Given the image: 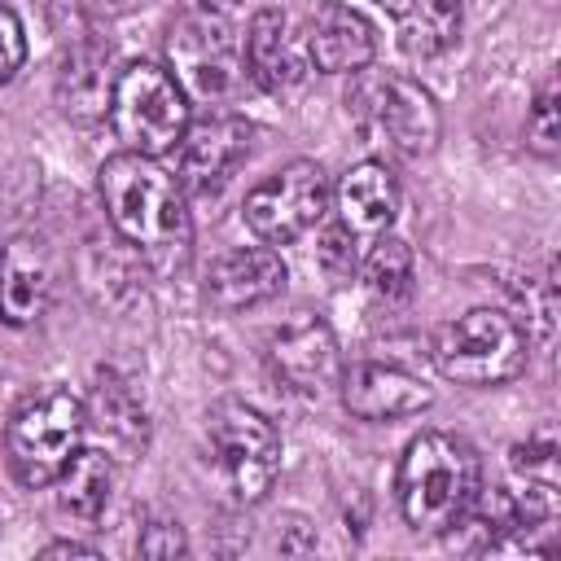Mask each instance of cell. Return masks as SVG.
I'll return each mask as SVG.
<instances>
[{
  "instance_id": "obj_1",
  "label": "cell",
  "mask_w": 561,
  "mask_h": 561,
  "mask_svg": "<svg viewBox=\"0 0 561 561\" xmlns=\"http://www.w3.org/2000/svg\"><path fill=\"white\" fill-rule=\"evenodd\" d=\"M101 202L114 232L140 250L149 263H175L188 250L193 224L184 206V184L149 153H114L96 171Z\"/></svg>"
},
{
  "instance_id": "obj_2",
  "label": "cell",
  "mask_w": 561,
  "mask_h": 561,
  "mask_svg": "<svg viewBox=\"0 0 561 561\" xmlns=\"http://www.w3.org/2000/svg\"><path fill=\"white\" fill-rule=\"evenodd\" d=\"M478 486H482L478 451L447 430H421L399 456L394 491H399L403 522L412 530H425V535L451 530L456 517L478 495Z\"/></svg>"
},
{
  "instance_id": "obj_3",
  "label": "cell",
  "mask_w": 561,
  "mask_h": 561,
  "mask_svg": "<svg viewBox=\"0 0 561 561\" xmlns=\"http://www.w3.org/2000/svg\"><path fill=\"white\" fill-rule=\"evenodd\" d=\"M346 114L368 145L394 158H425L443 131L434 96L394 70H355L346 88Z\"/></svg>"
},
{
  "instance_id": "obj_4",
  "label": "cell",
  "mask_w": 561,
  "mask_h": 561,
  "mask_svg": "<svg viewBox=\"0 0 561 561\" xmlns=\"http://www.w3.org/2000/svg\"><path fill=\"white\" fill-rule=\"evenodd\" d=\"M434 368L456 386H504L526 368L530 337L500 307H473L434 333Z\"/></svg>"
},
{
  "instance_id": "obj_5",
  "label": "cell",
  "mask_w": 561,
  "mask_h": 561,
  "mask_svg": "<svg viewBox=\"0 0 561 561\" xmlns=\"http://www.w3.org/2000/svg\"><path fill=\"white\" fill-rule=\"evenodd\" d=\"M83 399H75L61 386L35 390L18 403L4 430L9 465L22 486H53L57 473L70 465V456L83 447Z\"/></svg>"
},
{
  "instance_id": "obj_6",
  "label": "cell",
  "mask_w": 561,
  "mask_h": 561,
  "mask_svg": "<svg viewBox=\"0 0 561 561\" xmlns=\"http://www.w3.org/2000/svg\"><path fill=\"white\" fill-rule=\"evenodd\" d=\"M110 127L131 153L162 158L188 127V96L175 75L158 61H131L114 75L110 92Z\"/></svg>"
},
{
  "instance_id": "obj_7",
  "label": "cell",
  "mask_w": 561,
  "mask_h": 561,
  "mask_svg": "<svg viewBox=\"0 0 561 561\" xmlns=\"http://www.w3.org/2000/svg\"><path fill=\"white\" fill-rule=\"evenodd\" d=\"M206 438L219 456L228 491L241 504H254L272 491L276 469H280V434L259 408H250L241 399L215 403L206 416Z\"/></svg>"
},
{
  "instance_id": "obj_8",
  "label": "cell",
  "mask_w": 561,
  "mask_h": 561,
  "mask_svg": "<svg viewBox=\"0 0 561 561\" xmlns=\"http://www.w3.org/2000/svg\"><path fill=\"white\" fill-rule=\"evenodd\" d=\"M329 210V175L320 171V162H289L276 175H267L263 184H254L245 193V228L263 241V245H289L298 237H307Z\"/></svg>"
},
{
  "instance_id": "obj_9",
  "label": "cell",
  "mask_w": 561,
  "mask_h": 561,
  "mask_svg": "<svg viewBox=\"0 0 561 561\" xmlns=\"http://www.w3.org/2000/svg\"><path fill=\"white\" fill-rule=\"evenodd\" d=\"M167 57H171V75L175 83L184 88V96H202V101H215L224 96L232 83H237V66H241V53H237V39H232V26L219 18V13H188L171 26V39H167Z\"/></svg>"
},
{
  "instance_id": "obj_10",
  "label": "cell",
  "mask_w": 561,
  "mask_h": 561,
  "mask_svg": "<svg viewBox=\"0 0 561 561\" xmlns=\"http://www.w3.org/2000/svg\"><path fill=\"white\" fill-rule=\"evenodd\" d=\"M267 364L298 394H324L329 386H337L342 359H337V337H333L329 320H320L311 311H294L280 329H272Z\"/></svg>"
},
{
  "instance_id": "obj_11",
  "label": "cell",
  "mask_w": 561,
  "mask_h": 561,
  "mask_svg": "<svg viewBox=\"0 0 561 561\" xmlns=\"http://www.w3.org/2000/svg\"><path fill=\"white\" fill-rule=\"evenodd\" d=\"M250 136H254L250 123L237 114H206V118L188 123L171 149L175 153V180L184 188H197V193L224 184L237 171V162L250 153Z\"/></svg>"
},
{
  "instance_id": "obj_12",
  "label": "cell",
  "mask_w": 561,
  "mask_h": 561,
  "mask_svg": "<svg viewBox=\"0 0 561 561\" xmlns=\"http://www.w3.org/2000/svg\"><path fill=\"white\" fill-rule=\"evenodd\" d=\"M337 390H342V408L359 421H399V416H416L434 403V390L416 373H408L399 364H377V359L342 368Z\"/></svg>"
},
{
  "instance_id": "obj_13",
  "label": "cell",
  "mask_w": 561,
  "mask_h": 561,
  "mask_svg": "<svg viewBox=\"0 0 561 561\" xmlns=\"http://www.w3.org/2000/svg\"><path fill=\"white\" fill-rule=\"evenodd\" d=\"M333 210H337L333 228H342L359 250L373 245L377 237L390 232V224L399 215V180H394V171L386 162H377V158L355 162L342 175L337 193H333Z\"/></svg>"
},
{
  "instance_id": "obj_14",
  "label": "cell",
  "mask_w": 561,
  "mask_h": 561,
  "mask_svg": "<svg viewBox=\"0 0 561 561\" xmlns=\"http://www.w3.org/2000/svg\"><path fill=\"white\" fill-rule=\"evenodd\" d=\"M285 289V259L272 245H241L210 263L206 302L215 311H245Z\"/></svg>"
},
{
  "instance_id": "obj_15",
  "label": "cell",
  "mask_w": 561,
  "mask_h": 561,
  "mask_svg": "<svg viewBox=\"0 0 561 561\" xmlns=\"http://www.w3.org/2000/svg\"><path fill=\"white\" fill-rule=\"evenodd\" d=\"M53 250L44 237H13L0 250V320L35 324L53 298Z\"/></svg>"
},
{
  "instance_id": "obj_16",
  "label": "cell",
  "mask_w": 561,
  "mask_h": 561,
  "mask_svg": "<svg viewBox=\"0 0 561 561\" xmlns=\"http://www.w3.org/2000/svg\"><path fill=\"white\" fill-rule=\"evenodd\" d=\"M307 53H311L316 70H324V75H355V70L373 66L377 31L359 9L324 0V4H316L311 22H307Z\"/></svg>"
},
{
  "instance_id": "obj_17",
  "label": "cell",
  "mask_w": 561,
  "mask_h": 561,
  "mask_svg": "<svg viewBox=\"0 0 561 561\" xmlns=\"http://www.w3.org/2000/svg\"><path fill=\"white\" fill-rule=\"evenodd\" d=\"M83 421L101 434L105 451L118 456V460H131L140 456L145 438H149V421H145V403L140 394L131 390V381L114 368H101L96 381H92V394L83 403Z\"/></svg>"
},
{
  "instance_id": "obj_18",
  "label": "cell",
  "mask_w": 561,
  "mask_h": 561,
  "mask_svg": "<svg viewBox=\"0 0 561 561\" xmlns=\"http://www.w3.org/2000/svg\"><path fill=\"white\" fill-rule=\"evenodd\" d=\"M245 75L263 88V92H285L289 83H298L302 66L289 39V18L280 9H259L245 26V48H241Z\"/></svg>"
},
{
  "instance_id": "obj_19",
  "label": "cell",
  "mask_w": 561,
  "mask_h": 561,
  "mask_svg": "<svg viewBox=\"0 0 561 561\" xmlns=\"http://www.w3.org/2000/svg\"><path fill=\"white\" fill-rule=\"evenodd\" d=\"M110 92H114V75H110V44L83 39L70 48L61 75H57V101L70 118L79 123H96L110 114Z\"/></svg>"
},
{
  "instance_id": "obj_20",
  "label": "cell",
  "mask_w": 561,
  "mask_h": 561,
  "mask_svg": "<svg viewBox=\"0 0 561 561\" xmlns=\"http://www.w3.org/2000/svg\"><path fill=\"white\" fill-rule=\"evenodd\" d=\"M114 491V456L105 447H79L70 465L57 473V504L70 517L96 522Z\"/></svg>"
},
{
  "instance_id": "obj_21",
  "label": "cell",
  "mask_w": 561,
  "mask_h": 561,
  "mask_svg": "<svg viewBox=\"0 0 561 561\" xmlns=\"http://www.w3.org/2000/svg\"><path fill=\"white\" fill-rule=\"evenodd\" d=\"M460 26H465L460 0H412L399 13V48L416 61L443 57L447 48H456Z\"/></svg>"
},
{
  "instance_id": "obj_22",
  "label": "cell",
  "mask_w": 561,
  "mask_h": 561,
  "mask_svg": "<svg viewBox=\"0 0 561 561\" xmlns=\"http://www.w3.org/2000/svg\"><path fill=\"white\" fill-rule=\"evenodd\" d=\"M359 267H364V280H368V289H373L377 298L394 302V298H408V294H412L416 259H412L408 241H399V237H390V232L377 237V241L368 245V254L359 259Z\"/></svg>"
},
{
  "instance_id": "obj_23",
  "label": "cell",
  "mask_w": 561,
  "mask_h": 561,
  "mask_svg": "<svg viewBox=\"0 0 561 561\" xmlns=\"http://www.w3.org/2000/svg\"><path fill=\"white\" fill-rule=\"evenodd\" d=\"M526 145L543 158H557L561 149V123H557V79L548 75L530 101V114H526Z\"/></svg>"
},
{
  "instance_id": "obj_24",
  "label": "cell",
  "mask_w": 561,
  "mask_h": 561,
  "mask_svg": "<svg viewBox=\"0 0 561 561\" xmlns=\"http://www.w3.org/2000/svg\"><path fill=\"white\" fill-rule=\"evenodd\" d=\"M513 469L530 491H557V443L552 434L526 438L522 447H513Z\"/></svg>"
},
{
  "instance_id": "obj_25",
  "label": "cell",
  "mask_w": 561,
  "mask_h": 561,
  "mask_svg": "<svg viewBox=\"0 0 561 561\" xmlns=\"http://www.w3.org/2000/svg\"><path fill=\"white\" fill-rule=\"evenodd\" d=\"M26 61V35L9 4H0V83H9Z\"/></svg>"
},
{
  "instance_id": "obj_26",
  "label": "cell",
  "mask_w": 561,
  "mask_h": 561,
  "mask_svg": "<svg viewBox=\"0 0 561 561\" xmlns=\"http://www.w3.org/2000/svg\"><path fill=\"white\" fill-rule=\"evenodd\" d=\"M136 552L140 557H184L188 543H184V530L180 522H149L136 539Z\"/></svg>"
},
{
  "instance_id": "obj_27",
  "label": "cell",
  "mask_w": 561,
  "mask_h": 561,
  "mask_svg": "<svg viewBox=\"0 0 561 561\" xmlns=\"http://www.w3.org/2000/svg\"><path fill=\"white\" fill-rule=\"evenodd\" d=\"M44 557H96V548L92 543H75V539H57V543L44 548Z\"/></svg>"
},
{
  "instance_id": "obj_28",
  "label": "cell",
  "mask_w": 561,
  "mask_h": 561,
  "mask_svg": "<svg viewBox=\"0 0 561 561\" xmlns=\"http://www.w3.org/2000/svg\"><path fill=\"white\" fill-rule=\"evenodd\" d=\"M61 4H75V9H88V13H105V9H118L123 0H61Z\"/></svg>"
},
{
  "instance_id": "obj_29",
  "label": "cell",
  "mask_w": 561,
  "mask_h": 561,
  "mask_svg": "<svg viewBox=\"0 0 561 561\" xmlns=\"http://www.w3.org/2000/svg\"><path fill=\"white\" fill-rule=\"evenodd\" d=\"M197 9H206V13H219V18H228V13L237 9V0H197Z\"/></svg>"
},
{
  "instance_id": "obj_30",
  "label": "cell",
  "mask_w": 561,
  "mask_h": 561,
  "mask_svg": "<svg viewBox=\"0 0 561 561\" xmlns=\"http://www.w3.org/2000/svg\"><path fill=\"white\" fill-rule=\"evenodd\" d=\"M377 4H381V9H390V13H403L412 0H377Z\"/></svg>"
},
{
  "instance_id": "obj_31",
  "label": "cell",
  "mask_w": 561,
  "mask_h": 561,
  "mask_svg": "<svg viewBox=\"0 0 561 561\" xmlns=\"http://www.w3.org/2000/svg\"><path fill=\"white\" fill-rule=\"evenodd\" d=\"M0 517H4V508H0Z\"/></svg>"
}]
</instances>
